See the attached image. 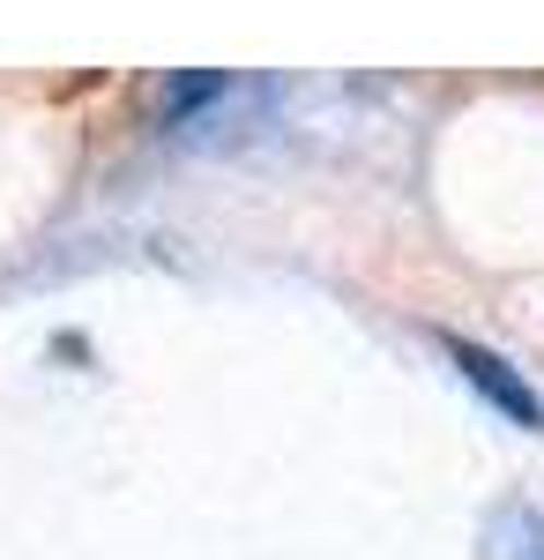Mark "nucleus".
Returning a JSON list of instances; mask_svg holds the SVG:
<instances>
[{
	"label": "nucleus",
	"instance_id": "f257e3e1",
	"mask_svg": "<svg viewBox=\"0 0 544 560\" xmlns=\"http://www.w3.org/2000/svg\"><path fill=\"white\" fill-rule=\"evenodd\" d=\"M448 351H456V366H462V374H470L477 388H493V396H500V404L515 411V419H530V427L544 419V411H537V396H530V388L515 382V374H507V366L493 359V351H477V345H448Z\"/></svg>",
	"mask_w": 544,
	"mask_h": 560
}]
</instances>
